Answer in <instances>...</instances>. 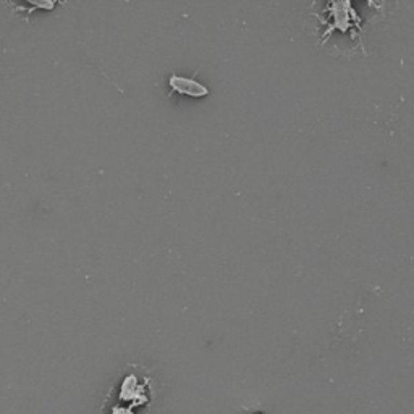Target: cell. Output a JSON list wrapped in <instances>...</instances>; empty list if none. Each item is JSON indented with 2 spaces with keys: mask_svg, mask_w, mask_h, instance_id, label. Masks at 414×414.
<instances>
[{
  "mask_svg": "<svg viewBox=\"0 0 414 414\" xmlns=\"http://www.w3.org/2000/svg\"><path fill=\"white\" fill-rule=\"evenodd\" d=\"M168 87L180 94L191 96V98H202V96L209 94V89L206 86H202L201 83L191 80V78H183L177 75L170 76Z\"/></svg>",
  "mask_w": 414,
  "mask_h": 414,
  "instance_id": "obj_2",
  "label": "cell"
},
{
  "mask_svg": "<svg viewBox=\"0 0 414 414\" xmlns=\"http://www.w3.org/2000/svg\"><path fill=\"white\" fill-rule=\"evenodd\" d=\"M151 379L141 372L123 375L118 389L113 390V400L110 402L107 414H138V409H144L151 403Z\"/></svg>",
  "mask_w": 414,
  "mask_h": 414,
  "instance_id": "obj_1",
  "label": "cell"
}]
</instances>
